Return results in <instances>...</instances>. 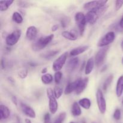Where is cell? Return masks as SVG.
<instances>
[{
    "label": "cell",
    "mask_w": 123,
    "mask_h": 123,
    "mask_svg": "<svg viewBox=\"0 0 123 123\" xmlns=\"http://www.w3.org/2000/svg\"><path fill=\"white\" fill-rule=\"evenodd\" d=\"M62 78V72H55V74H54V79H55V82L56 84H59L61 81V79Z\"/></svg>",
    "instance_id": "30"
},
{
    "label": "cell",
    "mask_w": 123,
    "mask_h": 123,
    "mask_svg": "<svg viewBox=\"0 0 123 123\" xmlns=\"http://www.w3.org/2000/svg\"><path fill=\"white\" fill-rule=\"evenodd\" d=\"M54 93L55 98H59L62 96V93H63V90L60 86H55V88L54 89Z\"/></svg>",
    "instance_id": "29"
},
{
    "label": "cell",
    "mask_w": 123,
    "mask_h": 123,
    "mask_svg": "<svg viewBox=\"0 0 123 123\" xmlns=\"http://www.w3.org/2000/svg\"><path fill=\"white\" fill-rule=\"evenodd\" d=\"M12 102H13V103H14V104L16 106L18 105V101H17L16 97H14V96H13V97H12Z\"/></svg>",
    "instance_id": "37"
},
{
    "label": "cell",
    "mask_w": 123,
    "mask_h": 123,
    "mask_svg": "<svg viewBox=\"0 0 123 123\" xmlns=\"http://www.w3.org/2000/svg\"><path fill=\"white\" fill-rule=\"evenodd\" d=\"M115 38V32L113 31H110L108 33L106 34L104 36L102 37L100 39L98 40L97 46L100 48H104L106 47L109 44L112 43L114 41Z\"/></svg>",
    "instance_id": "5"
},
{
    "label": "cell",
    "mask_w": 123,
    "mask_h": 123,
    "mask_svg": "<svg viewBox=\"0 0 123 123\" xmlns=\"http://www.w3.org/2000/svg\"><path fill=\"white\" fill-rule=\"evenodd\" d=\"M96 100L98 109L101 114H104L106 111V102L102 90L98 89L96 93Z\"/></svg>",
    "instance_id": "6"
},
{
    "label": "cell",
    "mask_w": 123,
    "mask_h": 123,
    "mask_svg": "<svg viewBox=\"0 0 123 123\" xmlns=\"http://www.w3.org/2000/svg\"><path fill=\"white\" fill-rule=\"evenodd\" d=\"M22 32L20 30H16L8 34L6 38V44L9 46H12L16 44L21 36Z\"/></svg>",
    "instance_id": "7"
},
{
    "label": "cell",
    "mask_w": 123,
    "mask_h": 123,
    "mask_svg": "<svg viewBox=\"0 0 123 123\" xmlns=\"http://www.w3.org/2000/svg\"><path fill=\"white\" fill-rule=\"evenodd\" d=\"M28 71L27 69H24L20 71L18 74V76H19V78H21V79H25L28 75Z\"/></svg>",
    "instance_id": "32"
},
{
    "label": "cell",
    "mask_w": 123,
    "mask_h": 123,
    "mask_svg": "<svg viewBox=\"0 0 123 123\" xmlns=\"http://www.w3.org/2000/svg\"><path fill=\"white\" fill-rule=\"evenodd\" d=\"M20 108H21L22 111L23 113L26 115L28 117L31 118H35L36 117V114L34 109L30 106L25 104V103H20Z\"/></svg>",
    "instance_id": "11"
},
{
    "label": "cell",
    "mask_w": 123,
    "mask_h": 123,
    "mask_svg": "<svg viewBox=\"0 0 123 123\" xmlns=\"http://www.w3.org/2000/svg\"><path fill=\"white\" fill-rule=\"evenodd\" d=\"M54 37V34L42 37L34 42L32 44V49L34 51H39L44 49L47 45L49 44Z\"/></svg>",
    "instance_id": "2"
},
{
    "label": "cell",
    "mask_w": 123,
    "mask_h": 123,
    "mask_svg": "<svg viewBox=\"0 0 123 123\" xmlns=\"http://www.w3.org/2000/svg\"><path fill=\"white\" fill-rule=\"evenodd\" d=\"M25 123H31V121L30 120V119H27V118L25 119Z\"/></svg>",
    "instance_id": "42"
},
{
    "label": "cell",
    "mask_w": 123,
    "mask_h": 123,
    "mask_svg": "<svg viewBox=\"0 0 123 123\" xmlns=\"http://www.w3.org/2000/svg\"><path fill=\"white\" fill-rule=\"evenodd\" d=\"M121 113L120 109H116L114 113V118L115 120H120L121 118Z\"/></svg>",
    "instance_id": "31"
},
{
    "label": "cell",
    "mask_w": 123,
    "mask_h": 123,
    "mask_svg": "<svg viewBox=\"0 0 123 123\" xmlns=\"http://www.w3.org/2000/svg\"><path fill=\"white\" fill-rule=\"evenodd\" d=\"M42 81L43 84L48 85V84H50L53 81V76L51 74L49 73H46L45 74H43L42 76Z\"/></svg>",
    "instance_id": "24"
},
{
    "label": "cell",
    "mask_w": 123,
    "mask_h": 123,
    "mask_svg": "<svg viewBox=\"0 0 123 123\" xmlns=\"http://www.w3.org/2000/svg\"><path fill=\"white\" fill-rule=\"evenodd\" d=\"M122 103H123V101H122Z\"/></svg>",
    "instance_id": "46"
},
{
    "label": "cell",
    "mask_w": 123,
    "mask_h": 123,
    "mask_svg": "<svg viewBox=\"0 0 123 123\" xmlns=\"http://www.w3.org/2000/svg\"><path fill=\"white\" fill-rule=\"evenodd\" d=\"M47 70H48V69H47V68H46V67H45V68H44L42 70V73H43V74H45V73L47 72Z\"/></svg>",
    "instance_id": "41"
},
{
    "label": "cell",
    "mask_w": 123,
    "mask_h": 123,
    "mask_svg": "<svg viewBox=\"0 0 123 123\" xmlns=\"http://www.w3.org/2000/svg\"><path fill=\"white\" fill-rule=\"evenodd\" d=\"M79 60L78 58H73L70 59L66 65V70L68 73H72L76 68L79 65Z\"/></svg>",
    "instance_id": "12"
},
{
    "label": "cell",
    "mask_w": 123,
    "mask_h": 123,
    "mask_svg": "<svg viewBox=\"0 0 123 123\" xmlns=\"http://www.w3.org/2000/svg\"><path fill=\"white\" fill-rule=\"evenodd\" d=\"M108 8V6L106 5L103 7L88 11V12L85 15L86 22L91 25H94L99 19L100 17L102 16L105 13Z\"/></svg>",
    "instance_id": "1"
},
{
    "label": "cell",
    "mask_w": 123,
    "mask_h": 123,
    "mask_svg": "<svg viewBox=\"0 0 123 123\" xmlns=\"http://www.w3.org/2000/svg\"><path fill=\"white\" fill-rule=\"evenodd\" d=\"M72 114L74 117H79L82 114V111L80 105L77 102H74L72 106Z\"/></svg>",
    "instance_id": "20"
},
{
    "label": "cell",
    "mask_w": 123,
    "mask_h": 123,
    "mask_svg": "<svg viewBox=\"0 0 123 123\" xmlns=\"http://www.w3.org/2000/svg\"><path fill=\"white\" fill-rule=\"evenodd\" d=\"M79 105L80 106L82 107L83 108L85 109H89L91 108V102L89 98H84L80 99L79 101Z\"/></svg>",
    "instance_id": "21"
},
{
    "label": "cell",
    "mask_w": 123,
    "mask_h": 123,
    "mask_svg": "<svg viewBox=\"0 0 123 123\" xmlns=\"http://www.w3.org/2000/svg\"><path fill=\"white\" fill-rule=\"evenodd\" d=\"M47 96L49 98V111L52 114H55L58 110V105L56 98L54 96V90L51 88L47 89Z\"/></svg>",
    "instance_id": "3"
},
{
    "label": "cell",
    "mask_w": 123,
    "mask_h": 123,
    "mask_svg": "<svg viewBox=\"0 0 123 123\" xmlns=\"http://www.w3.org/2000/svg\"><path fill=\"white\" fill-rule=\"evenodd\" d=\"M14 1L13 0H7V1H0V10L1 12L6 11L10 6L13 3Z\"/></svg>",
    "instance_id": "22"
},
{
    "label": "cell",
    "mask_w": 123,
    "mask_h": 123,
    "mask_svg": "<svg viewBox=\"0 0 123 123\" xmlns=\"http://www.w3.org/2000/svg\"><path fill=\"white\" fill-rule=\"evenodd\" d=\"M44 123H52L50 120V116L49 113H46L44 115Z\"/></svg>",
    "instance_id": "34"
},
{
    "label": "cell",
    "mask_w": 123,
    "mask_h": 123,
    "mask_svg": "<svg viewBox=\"0 0 123 123\" xmlns=\"http://www.w3.org/2000/svg\"><path fill=\"white\" fill-rule=\"evenodd\" d=\"M89 46H79L78 48H76L74 49H72L70 51V54L71 56H77L78 55H80V54H83L84 52H85L86 50H87L88 49Z\"/></svg>",
    "instance_id": "17"
},
{
    "label": "cell",
    "mask_w": 123,
    "mask_h": 123,
    "mask_svg": "<svg viewBox=\"0 0 123 123\" xmlns=\"http://www.w3.org/2000/svg\"><path fill=\"white\" fill-rule=\"evenodd\" d=\"M113 78H114L113 75H112L111 74V75H109V76L107 78V79H106L105 81L104 84H103V90H104L105 91L108 90L109 86H110V85L111 84L112 82V80H113Z\"/></svg>",
    "instance_id": "26"
},
{
    "label": "cell",
    "mask_w": 123,
    "mask_h": 123,
    "mask_svg": "<svg viewBox=\"0 0 123 123\" xmlns=\"http://www.w3.org/2000/svg\"><path fill=\"white\" fill-rule=\"evenodd\" d=\"M70 123H74V122H70Z\"/></svg>",
    "instance_id": "44"
},
{
    "label": "cell",
    "mask_w": 123,
    "mask_h": 123,
    "mask_svg": "<svg viewBox=\"0 0 123 123\" xmlns=\"http://www.w3.org/2000/svg\"><path fill=\"white\" fill-rule=\"evenodd\" d=\"M94 64L95 61L94 60L93 58H90V59L88 60L85 68V74H86V75L90 74V73L92 72V70H93L94 69Z\"/></svg>",
    "instance_id": "18"
},
{
    "label": "cell",
    "mask_w": 123,
    "mask_h": 123,
    "mask_svg": "<svg viewBox=\"0 0 123 123\" xmlns=\"http://www.w3.org/2000/svg\"><path fill=\"white\" fill-rule=\"evenodd\" d=\"M67 56H68V53L64 52L55 60L52 65V68L54 71H55L56 72H60V70L62 69L66 63Z\"/></svg>",
    "instance_id": "8"
},
{
    "label": "cell",
    "mask_w": 123,
    "mask_h": 123,
    "mask_svg": "<svg viewBox=\"0 0 123 123\" xmlns=\"http://www.w3.org/2000/svg\"><path fill=\"white\" fill-rule=\"evenodd\" d=\"M123 93V76H121L118 79L116 86V94L118 97L122 96Z\"/></svg>",
    "instance_id": "19"
},
{
    "label": "cell",
    "mask_w": 123,
    "mask_h": 123,
    "mask_svg": "<svg viewBox=\"0 0 123 123\" xmlns=\"http://www.w3.org/2000/svg\"><path fill=\"white\" fill-rule=\"evenodd\" d=\"M66 118V112H61L58 115L57 117L55 119V121H54V123H62L65 120Z\"/></svg>",
    "instance_id": "27"
},
{
    "label": "cell",
    "mask_w": 123,
    "mask_h": 123,
    "mask_svg": "<svg viewBox=\"0 0 123 123\" xmlns=\"http://www.w3.org/2000/svg\"></svg>",
    "instance_id": "47"
},
{
    "label": "cell",
    "mask_w": 123,
    "mask_h": 123,
    "mask_svg": "<svg viewBox=\"0 0 123 123\" xmlns=\"http://www.w3.org/2000/svg\"><path fill=\"white\" fill-rule=\"evenodd\" d=\"M10 115V111L9 109L6 106L1 105L0 106V120L2 121L3 120H6Z\"/></svg>",
    "instance_id": "15"
},
{
    "label": "cell",
    "mask_w": 123,
    "mask_h": 123,
    "mask_svg": "<svg viewBox=\"0 0 123 123\" xmlns=\"http://www.w3.org/2000/svg\"><path fill=\"white\" fill-rule=\"evenodd\" d=\"M108 1H92L87 2L84 5V8L86 10H92L93 9L99 8L106 6Z\"/></svg>",
    "instance_id": "10"
},
{
    "label": "cell",
    "mask_w": 123,
    "mask_h": 123,
    "mask_svg": "<svg viewBox=\"0 0 123 123\" xmlns=\"http://www.w3.org/2000/svg\"><path fill=\"white\" fill-rule=\"evenodd\" d=\"M108 49H109V47L108 46L100 48L99 50L97 52V54H96L94 61L95 64L97 67L100 66L104 62Z\"/></svg>",
    "instance_id": "9"
},
{
    "label": "cell",
    "mask_w": 123,
    "mask_h": 123,
    "mask_svg": "<svg viewBox=\"0 0 123 123\" xmlns=\"http://www.w3.org/2000/svg\"><path fill=\"white\" fill-rule=\"evenodd\" d=\"M119 25H120V26L121 28L123 29V17L122 18H121V20H120V24H119Z\"/></svg>",
    "instance_id": "39"
},
{
    "label": "cell",
    "mask_w": 123,
    "mask_h": 123,
    "mask_svg": "<svg viewBox=\"0 0 123 123\" xmlns=\"http://www.w3.org/2000/svg\"><path fill=\"white\" fill-rule=\"evenodd\" d=\"M14 123H20V118H19V117H18V116L16 117V120H15V122Z\"/></svg>",
    "instance_id": "40"
},
{
    "label": "cell",
    "mask_w": 123,
    "mask_h": 123,
    "mask_svg": "<svg viewBox=\"0 0 123 123\" xmlns=\"http://www.w3.org/2000/svg\"><path fill=\"white\" fill-rule=\"evenodd\" d=\"M62 37H64L67 40H69L71 41H74L77 39V36H76L75 34L70 31H64L62 32Z\"/></svg>",
    "instance_id": "23"
},
{
    "label": "cell",
    "mask_w": 123,
    "mask_h": 123,
    "mask_svg": "<svg viewBox=\"0 0 123 123\" xmlns=\"http://www.w3.org/2000/svg\"><path fill=\"white\" fill-rule=\"evenodd\" d=\"M81 80L82 79L79 78V79H78L77 80H74L73 82L69 83L66 87V89H65V94H69L72 93L73 91H76L78 85L80 84Z\"/></svg>",
    "instance_id": "13"
},
{
    "label": "cell",
    "mask_w": 123,
    "mask_h": 123,
    "mask_svg": "<svg viewBox=\"0 0 123 123\" xmlns=\"http://www.w3.org/2000/svg\"><path fill=\"white\" fill-rule=\"evenodd\" d=\"M37 32H38V31L36 26H29L26 31V38L30 40H34L37 37Z\"/></svg>",
    "instance_id": "14"
},
{
    "label": "cell",
    "mask_w": 123,
    "mask_h": 123,
    "mask_svg": "<svg viewBox=\"0 0 123 123\" xmlns=\"http://www.w3.org/2000/svg\"><path fill=\"white\" fill-rule=\"evenodd\" d=\"M18 6L23 8L29 7V3L26 1H18Z\"/></svg>",
    "instance_id": "35"
},
{
    "label": "cell",
    "mask_w": 123,
    "mask_h": 123,
    "mask_svg": "<svg viewBox=\"0 0 123 123\" xmlns=\"http://www.w3.org/2000/svg\"><path fill=\"white\" fill-rule=\"evenodd\" d=\"M88 80L89 79L88 78L82 79L80 84L78 85L76 90L75 91V92L76 94H81L82 92L85 90V89L86 88V86H87L88 84Z\"/></svg>",
    "instance_id": "16"
},
{
    "label": "cell",
    "mask_w": 123,
    "mask_h": 123,
    "mask_svg": "<svg viewBox=\"0 0 123 123\" xmlns=\"http://www.w3.org/2000/svg\"><path fill=\"white\" fill-rule=\"evenodd\" d=\"M122 62H123V60H122Z\"/></svg>",
    "instance_id": "45"
},
{
    "label": "cell",
    "mask_w": 123,
    "mask_h": 123,
    "mask_svg": "<svg viewBox=\"0 0 123 123\" xmlns=\"http://www.w3.org/2000/svg\"><path fill=\"white\" fill-rule=\"evenodd\" d=\"M59 50H50V51L48 52L44 53V54L42 55V56H43L44 58L46 59H50L51 58H52L53 56H55L56 54L58 53Z\"/></svg>",
    "instance_id": "28"
},
{
    "label": "cell",
    "mask_w": 123,
    "mask_h": 123,
    "mask_svg": "<svg viewBox=\"0 0 123 123\" xmlns=\"http://www.w3.org/2000/svg\"><path fill=\"white\" fill-rule=\"evenodd\" d=\"M67 20H68L65 19H63L62 20H61V25H62V27H66V26H67V25L68 23Z\"/></svg>",
    "instance_id": "36"
},
{
    "label": "cell",
    "mask_w": 123,
    "mask_h": 123,
    "mask_svg": "<svg viewBox=\"0 0 123 123\" xmlns=\"http://www.w3.org/2000/svg\"><path fill=\"white\" fill-rule=\"evenodd\" d=\"M58 29V26L57 25H53V26L52 27V31H57Z\"/></svg>",
    "instance_id": "38"
},
{
    "label": "cell",
    "mask_w": 123,
    "mask_h": 123,
    "mask_svg": "<svg viewBox=\"0 0 123 123\" xmlns=\"http://www.w3.org/2000/svg\"><path fill=\"white\" fill-rule=\"evenodd\" d=\"M81 123H85V120H83V121L81 122Z\"/></svg>",
    "instance_id": "43"
},
{
    "label": "cell",
    "mask_w": 123,
    "mask_h": 123,
    "mask_svg": "<svg viewBox=\"0 0 123 123\" xmlns=\"http://www.w3.org/2000/svg\"><path fill=\"white\" fill-rule=\"evenodd\" d=\"M123 5V1L121 0H117L115 2V10L117 11L119 10L122 7Z\"/></svg>",
    "instance_id": "33"
},
{
    "label": "cell",
    "mask_w": 123,
    "mask_h": 123,
    "mask_svg": "<svg viewBox=\"0 0 123 123\" xmlns=\"http://www.w3.org/2000/svg\"><path fill=\"white\" fill-rule=\"evenodd\" d=\"M12 19L14 22L16 24H20L23 22V18L21 14L19 12H15L13 13V16H12Z\"/></svg>",
    "instance_id": "25"
},
{
    "label": "cell",
    "mask_w": 123,
    "mask_h": 123,
    "mask_svg": "<svg viewBox=\"0 0 123 123\" xmlns=\"http://www.w3.org/2000/svg\"><path fill=\"white\" fill-rule=\"evenodd\" d=\"M74 19H75L76 23L78 25L80 34L82 36L85 31V26H86V24L87 23L85 15L82 12H78L76 13Z\"/></svg>",
    "instance_id": "4"
}]
</instances>
